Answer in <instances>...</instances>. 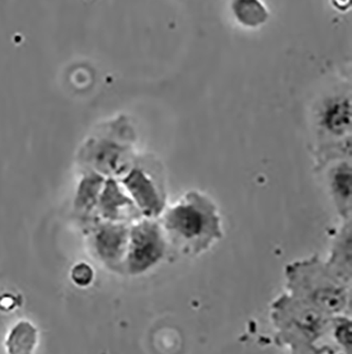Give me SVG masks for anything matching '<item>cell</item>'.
I'll return each mask as SVG.
<instances>
[{"instance_id": "277c9868", "label": "cell", "mask_w": 352, "mask_h": 354, "mask_svg": "<svg viewBox=\"0 0 352 354\" xmlns=\"http://www.w3.org/2000/svg\"><path fill=\"white\" fill-rule=\"evenodd\" d=\"M168 250L159 218H142L130 226L123 266L130 275H143L161 263Z\"/></svg>"}, {"instance_id": "9a60e30c", "label": "cell", "mask_w": 352, "mask_h": 354, "mask_svg": "<svg viewBox=\"0 0 352 354\" xmlns=\"http://www.w3.org/2000/svg\"><path fill=\"white\" fill-rule=\"evenodd\" d=\"M328 334L345 354H351V319L347 315L331 316Z\"/></svg>"}, {"instance_id": "e0dca14e", "label": "cell", "mask_w": 352, "mask_h": 354, "mask_svg": "<svg viewBox=\"0 0 352 354\" xmlns=\"http://www.w3.org/2000/svg\"><path fill=\"white\" fill-rule=\"evenodd\" d=\"M332 6L339 11L345 12L351 7V0H331Z\"/></svg>"}, {"instance_id": "5b68a950", "label": "cell", "mask_w": 352, "mask_h": 354, "mask_svg": "<svg viewBox=\"0 0 352 354\" xmlns=\"http://www.w3.org/2000/svg\"><path fill=\"white\" fill-rule=\"evenodd\" d=\"M133 132L126 120L123 121L117 136L92 139L85 146V160L90 170L104 177H122L135 165Z\"/></svg>"}, {"instance_id": "ba28073f", "label": "cell", "mask_w": 352, "mask_h": 354, "mask_svg": "<svg viewBox=\"0 0 352 354\" xmlns=\"http://www.w3.org/2000/svg\"><path fill=\"white\" fill-rule=\"evenodd\" d=\"M129 230L126 223L99 221L91 227V245L95 254L110 266L124 264L128 246Z\"/></svg>"}, {"instance_id": "9c48e42d", "label": "cell", "mask_w": 352, "mask_h": 354, "mask_svg": "<svg viewBox=\"0 0 352 354\" xmlns=\"http://www.w3.org/2000/svg\"><path fill=\"white\" fill-rule=\"evenodd\" d=\"M97 216L101 221L126 224L143 218L128 193L113 177H107L103 185L97 202Z\"/></svg>"}, {"instance_id": "7c38bea8", "label": "cell", "mask_w": 352, "mask_h": 354, "mask_svg": "<svg viewBox=\"0 0 352 354\" xmlns=\"http://www.w3.org/2000/svg\"><path fill=\"white\" fill-rule=\"evenodd\" d=\"M106 177L93 170L87 171L77 186L75 198V210L86 223L97 218V206Z\"/></svg>"}, {"instance_id": "2e32d148", "label": "cell", "mask_w": 352, "mask_h": 354, "mask_svg": "<svg viewBox=\"0 0 352 354\" xmlns=\"http://www.w3.org/2000/svg\"><path fill=\"white\" fill-rule=\"evenodd\" d=\"M71 276L75 283L84 286L90 283L93 278V272L90 266L85 263H79L73 268Z\"/></svg>"}, {"instance_id": "3957f363", "label": "cell", "mask_w": 352, "mask_h": 354, "mask_svg": "<svg viewBox=\"0 0 352 354\" xmlns=\"http://www.w3.org/2000/svg\"><path fill=\"white\" fill-rule=\"evenodd\" d=\"M271 317L278 339L293 352L325 337L330 322V316L288 293L274 300Z\"/></svg>"}, {"instance_id": "4fadbf2b", "label": "cell", "mask_w": 352, "mask_h": 354, "mask_svg": "<svg viewBox=\"0 0 352 354\" xmlns=\"http://www.w3.org/2000/svg\"><path fill=\"white\" fill-rule=\"evenodd\" d=\"M233 19L246 29H258L270 19V11L262 0H231Z\"/></svg>"}, {"instance_id": "30bf717a", "label": "cell", "mask_w": 352, "mask_h": 354, "mask_svg": "<svg viewBox=\"0 0 352 354\" xmlns=\"http://www.w3.org/2000/svg\"><path fill=\"white\" fill-rule=\"evenodd\" d=\"M327 172V188L330 198L342 220L351 218V157L333 160Z\"/></svg>"}, {"instance_id": "5bb4252c", "label": "cell", "mask_w": 352, "mask_h": 354, "mask_svg": "<svg viewBox=\"0 0 352 354\" xmlns=\"http://www.w3.org/2000/svg\"><path fill=\"white\" fill-rule=\"evenodd\" d=\"M37 341V330L28 322H21L12 329L7 339L9 354H32Z\"/></svg>"}, {"instance_id": "6da1fadb", "label": "cell", "mask_w": 352, "mask_h": 354, "mask_svg": "<svg viewBox=\"0 0 352 354\" xmlns=\"http://www.w3.org/2000/svg\"><path fill=\"white\" fill-rule=\"evenodd\" d=\"M168 248L183 256L196 257L210 250L224 236L219 209L206 193L186 192L166 207L159 218Z\"/></svg>"}, {"instance_id": "8fae6325", "label": "cell", "mask_w": 352, "mask_h": 354, "mask_svg": "<svg viewBox=\"0 0 352 354\" xmlns=\"http://www.w3.org/2000/svg\"><path fill=\"white\" fill-rule=\"evenodd\" d=\"M325 262L340 279L351 286V218L342 220Z\"/></svg>"}, {"instance_id": "7a4b0ae2", "label": "cell", "mask_w": 352, "mask_h": 354, "mask_svg": "<svg viewBox=\"0 0 352 354\" xmlns=\"http://www.w3.org/2000/svg\"><path fill=\"white\" fill-rule=\"evenodd\" d=\"M287 293L327 316L344 315L350 306V284L340 279L320 257L286 266Z\"/></svg>"}, {"instance_id": "52a82bcc", "label": "cell", "mask_w": 352, "mask_h": 354, "mask_svg": "<svg viewBox=\"0 0 352 354\" xmlns=\"http://www.w3.org/2000/svg\"><path fill=\"white\" fill-rule=\"evenodd\" d=\"M121 184L143 218H159L166 208L164 185L157 174L133 165L121 177Z\"/></svg>"}, {"instance_id": "8992f818", "label": "cell", "mask_w": 352, "mask_h": 354, "mask_svg": "<svg viewBox=\"0 0 352 354\" xmlns=\"http://www.w3.org/2000/svg\"><path fill=\"white\" fill-rule=\"evenodd\" d=\"M318 131L328 138L322 152L351 151V97L340 93L326 95L315 109Z\"/></svg>"}]
</instances>
